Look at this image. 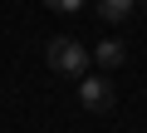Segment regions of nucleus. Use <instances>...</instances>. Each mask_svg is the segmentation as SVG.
Masks as SVG:
<instances>
[{
	"instance_id": "f257e3e1",
	"label": "nucleus",
	"mask_w": 147,
	"mask_h": 133,
	"mask_svg": "<svg viewBox=\"0 0 147 133\" xmlns=\"http://www.w3.org/2000/svg\"><path fill=\"white\" fill-rule=\"evenodd\" d=\"M49 69L54 74H69V79H84L88 74V49L79 44V40H69V35H59V40H49Z\"/></svg>"
},
{
	"instance_id": "f03ea898",
	"label": "nucleus",
	"mask_w": 147,
	"mask_h": 133,
	"mask_svg": "<svg viewBox=\"0 0 147 133\" xmlns=\"http://www.w3.org/2000/svg\"><path fill=\"white\" fill-rule=\"evenodd\" d=\"M79 104H84L88 113H108V108H113V79H103V74L79 79Z\"/></svg>"
},
{
	"instance_id": "7ed1b4c3",
	"label": "nucleus",
	"mask_w": 147,
	"mask_h": 133,
	"mask_svg": "<svg viewBox=\"0 0 147 133\" xmlns=\"http://www.w3.org/2000/svg\"><path fill=\"white\" fill-rule=\"evenodd\" d=\"M93 59H98V69H118V64L127 59V49H123V40H98Z\"/></svg>"
},
{
	"instance_id": "20e7f679",
	"label": "nucleus",
	"mask_w": 147,
	"mask_h": 133,
	"mask_svg": "<svg viewBox=\"0 0 147 133\" xmlns=\"http://www.w3.org/2000/svg\"><path fill=\"white\" fill-rule=\"evenodd\" d=\"M132 5H137V0H98V15H103L108 25H123V20L132 15Z\"/></svg>"
},
{
	"instance_id": "39448f33",
	"label": "nucleus",
	"mask_w": 147,
	"mask_h": 133,
	"mask_svg": "<svg viewBox=\"0 0 147 133\" xmlns=\"http://www.w3.org/2000/svg\"><path fill=\"white\" fill-rule=\"evenodd\" d=\"M44 5H49L54 15H79V10H84V0H44Z\"/></svg>"
},
{
	"instance_id": "423d86ee",
	"label": "nucleus",
	"mask_w": 147,
	"mask_h": 133,
	"mask_svg": "<svg viewBox=\"0 0 147 133\" xmlns=\"http://www.w3.org/2000/svg\"><path fill=\"white\" fill-rule=\"evenodd\" d=\"M137 5H147V0H137Z\"/></svg>"
}]
</instances>
